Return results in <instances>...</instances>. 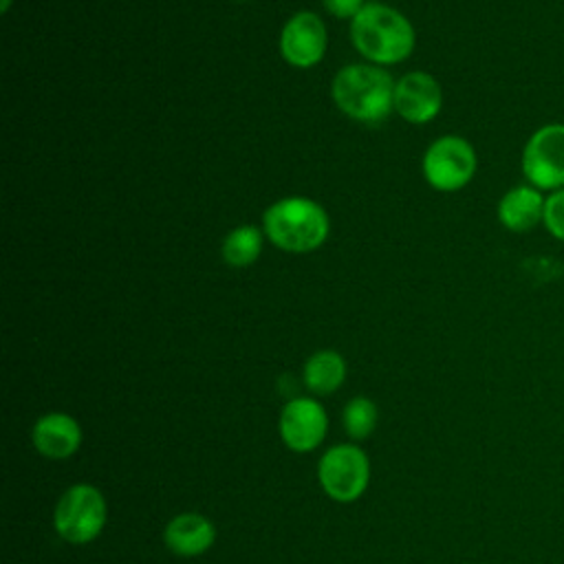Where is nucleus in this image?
<instances>
[{"instance_id": "nucleus-6", "label": "nucleus", "mask_w": 564, "mask_h": 564, "mask_svg": "<svg viewBox=\"0 0 564 564\" xmlns=\"http://www.w3.org/2000/svg\"><path fill=\"white\" fill-rule=\"evenodd\" d=\"M421 167L432 189L458 192L474 178L478 156L467 139L458 134H445L427 145Z\"/></svg>"}, {"instance_id": "nucleus-10", "label": "nucleus", "mask_w": 564, "mask_h": 564, "mask_svg": "<svg viewBox=\"0 0 564 564\" xmlns=\"http://www.w3.org/2000/svg\"><path fill=\"white\" fill-rule=\"evenodd\" d=\"M443 108V88L425 70H410L394 84V112L408 123L421 126L436 119Z\"/></svg>"}, {"instance_id": "nucleus-16", "label": "nucleus", "mask_w": 564, "mask_h": 564, "mask_svg": "<svg viewBox=\"0 0 564 564\" xmlns=\"http://www.w3.org/2000/svg\"><path fill=\"white\" fill-rule=\"evenodd\" d=\"M377 405L368 397H352L341 412V423L350 441L368 438L377 427Z\"/></svg>"}, {"instance_id": "nucleus-11", "label": "nucleus", "mask_w": 564, "mask_h": 564, "mask_svg": "<svg viewBox=\"0 0 564 564\" xmlns=\"http://www.w3.org/2000/svg\"><path fill=\"white\" fill-rule=\"evenodd\" d=\"M31 441L44 458L66 460L82 445V427L77 419L66 412H48L35 421Z\"/></svg>"}, {"instance_id": "nucleus-3", "label": "nucleus", "mask_w": 564, "mask_h": 564, "mask_svg": "<svg viewBox=\"0 0 564 564\" xmlns=\"http://www.w3.org/2000/svg\"><path fill=\"white\" fill-rule=\"evenodd\" d=\"M394 79L377 64H348L330 84L335 106L355 121L379 123L394 110Z\"/></svg>"}, {"instance_id": "nucleus-15", "label": "nucleus", "mask_w": 564, "mask_h": 564, "mask_svg": "<svg viewBox=\"0 0 564 564\" xmlns=\"http://www.w3.org/2000/svg\"><path fill=\"white\" fill-rule=\"evenodd\" d=\"M262 245H264V231L260 227L240 225L223 238V245H220L223 262L238 269L249 267L260 258Z\"/></svg>"}, {"instance_id": "nucleus-9", "label": "nucleus", "mask_w": 564, "mask_h": 564, "mask_svg": "<svg viewBox=\"0 0 564 564\" xmlns=\"http://www.w3.org/2000/svg\"><path fill=\"white\" fill-rule=\"evenodd\" d=\"M282 443L300 454L313 452L328 432V414L313 397H293L280 412Z\"/></svg>"}, {"instance_id": "nucleus-2", "label": "nucleus", "mask_w": 564, "mask_h": 564, "mask_svg": "<svg viewBox=\"0 0 564 564\" xmlns=\"http://www.w3.org/2000/svg\"><path fill=\"white\" fill-rule=\"evenodd\" d=\"M262 231L282 251L308 253L326 242L330 220L317 200L308 196H284L264 209Z\"/></svg>"}, {"instance_id": "nucleus-17", "label": "nucleus", "mask_w": 564, "mask_h": 564, "mask_svg": "<svg viewBox=\"0 0 564 564\" xmlns=\"http://www.w3.org/2000/svg\"><path fill=\"white\" fill-rule=\"evenodd\" d=\"M542 225L546 227V231L555 238L564 242V187L555 189L546 196L544 200V216H542Z\"/></svg>"}, {"instance_id": "nucleus-12", "label": "nucleus", "mask_w": 564, "mask_h": 564, "mask_svg": "<svg viewBox=\"0 0 564 564\" xmlns=\"http://www.w3.org/2000/svg\"><path fill=\"white\" fill-rule=\"evenodd\" d=\"M216 540L214 522L196 511L174 516L163 529L165 546L181 557H196L212 549Z\"/></svg>"}, {"instance_id": "nucleus-1", "label": "nucleus", "mask_w": 564, "mask_h": 564, "mask_svg": "<svg viewBox=\"0 0 564 564\" xmlns=\"http://www.w3.org/2000/svg\"><path fill=\"white\" fill-rule=\"evenodd\" d=\"M350 40L370 64L392 66L412 55L416 33L412 22L394 7L366 2L350 20Z\"/></svg>"}, {"instance_id": "nucleus-7", "label": "nucleus", "mask_w": 564, "mask_h": 564, "mask_svg": "<svg viewBox=\"0 0 564 564\" xmlns=\"http://www.w3.org/2000/svg\"><path fill=\"white\" fill-rule=\"evenodd\" d=\"M522 174L529 185L540 192L564 187V123H546L538 128L522 150Z\"/></svg>"}, {"instance_id": "nucleus-4", "label": "nucleus", "mask_w": 564, "mask_h": 564, "mask_svg": "<svg viewBox=\"0 0 564 564\" xmlns=\"http://www.w3.org/2000/svg\"><path fill=\"white\" fill-rule=\"evenodd\" d=\"M108 505L104 494L88 482L70 485L57 500L53 527L68 544H88L104 531Z\"/></svg>"}, {"instance_id": "nucleus-5", "label": "nucleus", "mask_w": 564, "mask_h": 564, "mask_svg": "<svg viewBox=\"0 0 564 564\" xmlns=\"http://www.w3.org/2000/svg\"><path fill=\"white\" fill-rule=\"evenodd\" d=\"M317 480L335 502H355L370 482L368 454L355 443H339L326 449L317 465Z\"/></svg>"}, {"instance_id": "nucleus-8", "label": "nucleus", "mask_w": 564, "mask_h": 564, "mask_svg": "<svg viewBox=\"0 0 564 564\" xmlns=\"http://www.w3.org/2000/svg\"><path fill=\"white\" fill-rule=\"evenodd\" d=\"M328 33L322 18L313 11L293 13L280 33V55L293 68H313L324 59Z\"/></svg>"}, {"instance_id": "nucleus-18", "label": "nucleus", "mask_w": 564, "mask_h": 564, "mask_svg": "<svg viewBox=\"0 0 564 564\" xmlns=\"http://www.w3.org/2000/svg\"><path fill=\"white\" fill-rule=\"evenodd\" d=\"M322 4L330 15L339 20H352L366 7L364 0H322Z\"/></svg>"}, {"instance_id": "nucleus-19", "label": "nucleus", "mask_w": 564, "mask_h": 564, "mask_svg": "<svg viewBox=\"0 0 564 564\" xmlns=\"http://www.w3.org/2000/svg\"><path fill=\"white\" fill-rule=\"evenodd\" d=\"M11 7V0H2V13H7Z\"/></svg>"}, {"instance_id": "nucleus-20", "label": "nucleus", "mask_w": 564, "mask_h": 564, "mask_svg": "<svg viewBox=\"0 0 564 564\" xmlns=\"http://www.w3.org/2000/svg\"><path fill=\"white\" fill-rule=\"evenodd\" d=\"M236 2H247V0H236Z\"/></svg>"}, {"instance_id": "nucleus-13", "label": "nucleus", "mask_w": 564, "mask_h": 564, "mask_svg": "<svg viewBox=\"0 0 564 564\" xmlns=\"http://www.w3.org/2000/svg\"><path fill=\"white\" fill-rule=\"evenodd\" d=\"M544 196L538 187L524 183L516 185L509 192L502 194L498 200V220L505 229L513 234H524L531 231L542 223L544 216Z\"/></svg>"}, {"instance_id": "nucleus-14", "label": "nucleus", "mask_w": 564, "mask_h": 564, "mask_svg": "<svg viewBox=\"0 0 564 564\" xmlns=\"http://www.w3.org/2000/svg\"><path fill=\"white\" fill-rule=\"evenodd\" d=\"M302 379L313 394H330L346 379V361L337 350H317L306 359Z\"/></svg>"}]
</instances>
